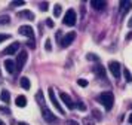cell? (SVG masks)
I'll use <instances>...</instances> for the list:
<instances>
[{
    "instance_id": "cell-12",
    "label": "cell",
    "mask_w": 132,
    "mask_h": 125,
    "mask_svg": "<svg viewBox=\"0 0 132 125\" xmlns=\"http://www.w3.org/2000/svg\"><path fill=\"white\" fill-rule=\"evenodd\" d=\"M90 6H92L95 11H102V9H105L107 3H105L104 0H90Z\"/></svg>"
},
{
    "instance_id": "cell-40",
    "label": "cell",
    "mask_w": 132,
    "mask_h": 125,
    "mask_svg": "<svg viewBox=\"0 0 132 125\" xmlns=\"http://www.w3.org/2000/svg\"><path fill=\"white\" fill-rule=\"evenodd\" d=\"M129 122H131V125H132V115L129 116Z\"/></svg>"
},
{
    "instance_id": "cell-3",
    "label": "cell",
    "mask_w": 132,
    "mask_h": 125,
    "mask_svg": "<svg viewBox=\"0 0 132 125\" xmlns=\"http://www.w3.org/2000/svg\"><path fill=\"white\" fill-rule=\"evenodd\" d=\"M42 115H43V119H45L48 124H56V122H58V118H56L54 113H52V110H49L46 106L42 107Z\"/></svg>"
},
{
    "instance_id": "cell-39",
    "label": "cell",
    "mask_w": 132,
    "mask_h": 125,
    "mask_svg": "<svg viewBox=\"0 0 132 125\" xmlns=\"http://www.w3.org/2000/svg\"><path fill=\"white\" fill-rule=\"evenodd\" d=\"M18 125H28V124H25V122H19Z\"/></svg>"
},
{
    "instance_id": "cell-29",
    "label": "cell",
    "mask_w": 132,
    "mask_h": 125,
    "mask_svg": "<svg viewBox=\"0 0 132 125\" xmlns=\"http://www.w3.org/2000/svg\"><path fill=\"white\" fill-rule=\"evenodd\" d=\"M77 83L80 85V86H82V88H85V86H88V80H86V79H79V80H77Z\"/></svg>"
},
{
    "instance_id": "cell-34",
    "label": "cell",
    "mask_w": 132,
    "mask_h": 125,
    "mask_svg": "<svg viewBox=\"0 0 132 125\" xmlns=\"http://www.w3.org/2000/svg\"><path fill=\"white\" fill-rule=\"evenodd\" d=\"M65 125H79V122H77V121H73V119H70V121H67V122H65Z\"/></svg>"
},
{
    "instance_id": "cell-28",
    "label": "cell",
    "mask_w": 132,
    "mask_h": 125,
    "mask_svg": "<svg viewBox=\"0 0 132 125\" xmlns=\"http://www.w3.org/2000/svg\"><path fill=\"white\" fill-rule=\"evenodd\" d=\"M27 46L31 48V49H34V48H36V42H34V39H30V40L27 42Z\"/></svg>"
},
{
    "instance_id": "cell-36",
    "label": "cell",
    "mask_w": 132,
    "mask_h": 125,
    "mask_svg": "<svg viewBox=\"0 0 132 125\" xmlns=\"http://www.w3.org/2000/svg\"><path fill=\"white\" fill-rule=\"evenodd\" d=\"M61 36H62V33H61V31H58V33H56V39L60 40V43H61Z\"/></svg>"
},
{
    "instance_id": "cell-24",
    "label": "cell",
    "mask_w": 132,
    "mask_h": 125,
    "mask_svg": "<svg viewBox=\"0 0 132 125\" xmlns=\"http://www.w3.org/2000/svg\"><path fill=\"white\" fill-rule=\"evenodd\" d=\"M24 5H25L24 0H16V2H12V3H11L12 8H16V6H24Z\"/></svg>"
},
{
    "instance_id": "cell-32",
    "label": "cell",
    "mask_w": 132,
    "mask_h": 125,
    "mask_svg": "<svg viewBox=\"0 0 132 125\" xmlns=\"http://www.w3.org/2000/svg\"><path fill=\"white\" fill-rule=\"evenodd\" d=\"M83 125H95V124H94V122H92L89 118H85V119H83Z\"/></svg>"
},
{
    "instance_id": "cell-16",
    "label": "cell",
    "mask_w": 132,
    "mask_h": 125,
    "mask_svg": "<svg viewBox=\"0 0 132 125\" xmlns=\"http://www.w3.org/2000/svg\"><path fill=\"white\" fill-rule=\"evenodd\" d=\"M15 103H16V106L18 107H25L27 106V98H25L24 95H18L16 100H15Z\"/></svg>"
},
{
    "instance_id": "cell-1",
    "label": "cell",
    "mask_w": 132,
    "mask_h": 125,
    "mask_svg": "<svg viewBox=\"0 0 132 125\" xmlns=\"http://www.w3.org/2000/svg\"><path fill=\"white\" fill-rule=\"evenodd\" d=\"M98 101L101 103L102 106L105 107V110H111V107H113V103H114V95L113 92H102V94L98 95Z\"/></svg>"
},
{
    "instance_id": "cell-9",
    "label": "cell",
    "mask_w": 132,
    "mask_h": 125,
    "mask_svg": "<svg viewBox=\"0 0 132 125\" xmlns=\"http://www.w3.org/2000/svg\"><path fill=\"white\" fill-rule=\"evenodd\" d=\"M19 49V42H13V43H11L9 46L3 51V55H13V54H16Z\"/></svg>"
},
{
    "instance_id": "cell-20",
    "label": "cell",
    "mask_w": 132,
    "mask_h": 125,
    "mask_svg": "<svg viewBox=\"0 0 132 125\" xmlns=\"http://www.w3.org/2000/svg\"><path fill=\"white\" fill-rule=\"evenodd\" d=\"M36 100H37V103H39V104H40L42 107L45 106V98H43V94L40 92V91H39V92L36 94Z\"/></svg>"
},
{
    "instance_id": "cell-21",
    "label": "cell",
    "mask_w": 132,
    "mask_h": 125,
    "mask_svg": "<svg viewBox=\"0 0 132 125\" xmlns=\"http://www.w3.org/2000/svg\"><path fill=\"white\" fill-rule=\"evenodd\" d=\"M61 11H62V6H61V5H55L54 6V17L58 18L61 15Z\"/></svg>"
},
{
    "instance_id": "cell-17",
    "label": "cell",
    "mask_w": 132,
    "mask_h": 125,
    "mask_svg": "<svg viewBox=\"0 0 132 125\" xmlns=\"http://www.w3.org/2000/svg\"><path fill=\"white\" fill-rule=\"evenodd\" d=\"M0 98H2L3 103H9V100H11V94H9V91L3 89V91L0 92Z\"/></svg>"
},
{
    "instance_id": "cell-27",
    "label": "cell",
    "mask_w": 132,
    "mask_h": 125,
    "mask_svg": "<svg viewBox=\"0 0 132 125\" xmlns=\"http://www.w3.org/2000/svg\"><path fill=\"white\" fill-rule=\"evenodd\" d=\"M11 37V34H6V33H0V43L2 42H5V40H7Z\"/></svg>"
},
{
    "instance_id": "cell-33",
    "label": "cell",
    "mask_w": 132,
    "mask_h": 125,
    "mask_svg": "<svg viewBox=\"0 0 132 125\" xmlns=\"http://www.w3.org/2000/svg\"><path fill=\"white\" fill-rule=\"evenodd\" d=\"M46 25H48L49 28H52V27H54V21H52L51 18H48V19H46Z\"/></svg>"
},
{
    "instance_id": "cell-14",
    "label": "cell",
    "mask_w": 132,
    "mask_h": 125,
    "mask_svg": "<svg viewBox=\"0 0 132 125\" xmlns=\"http://www.w3.org/2000/svg\"><path fill=\"white\" fill-rule=\"evenodd\" d=\"M94 73H95L100 79H105V69H104L101 64H96L95 67H94Z\"/></svg>"
},
{
    "instance_id": "cell-5",
    "label": "cell",
    "mask_w": 132,
    "mask_h": 125,
    "mask_svg": "<svg viewBox=\"0 0 132 125\" xmlns=\"http://www.w3.org/2000/svg\"><path fill=\"white\" fill-rule=\"evenodd\" d=\"M108 70L114 76V79H119L120 77V64L117 61H110L108 63Z\"/></svg>"
},
{
    "instance_id": "cell-2",
    "label": "cell",
    "mask_w": 132,
    "mask_h": 125,
    "mask_svg": "<svg viewBox=\"0 0 132 125\" xmlns=\"http://www.w3.org/2000/svg\"><path fill=\"white\" fill-rule=\"evenodd\" d=\"M76 21H77V13L74 12V9H68L64 19H62V24H65L68 27H73L76 24Z\"/></svg>"
},
{
    "instance_id": "cell-15",
    "label": "cell",
    "mask_w": 132,
    "mask_h": 125,
    "mask_svg": "<svg viewBox=\"0 0 132 125\" xmlns=\"http://www.w3.org/2000/svg\"><path fill=\"white\" fill-rule=\"evenodd\" d=\"M18 17L19 18H27V19H34V13H31L30 11H21V12H18Z\"/></svg>"
},
{
    "instance_id": "cell-41",
    "label": "cell",
    "mask_w": 132,
    "mask_h": 125,
    "mask_svg": "<svg viewBox=\"0 0 132 125\" xmlns=\"http://www.w3.org/2000/svg\"><path fill=\"white\" fill-rule=\"evenodd\" d=\"M0 125H5V122H3V121H2V119H0Z\"/></svg>"
},
{
    "instance_id": "cell-4",
    "label": "cell",
    "mask_w": 132,
    "mask_h": 125,
    "mask_svg": "<svg viewBox=\"0 0 132 125\" xmlns=\"http://www.w3.org/2000/svg\"><path fill=\"white\" fill-rule=\"evenodd\" d=\"M49 98H51V103L55 106V109L58 110V112L61 113V115H64V109L61 107V104H60V101H58V98H56V95H55V91H54V88H49Z\"/></svg>"
},
{
    "instance_id": "cell-26",
    "label": "cell",
    "mask_w": 132,
    "mask_h": 125,
    "mask_svg": "<svg viewBox=\"0 0 132 125\" xmlns=\"http://www.w3.org/2000/svg\"><path fill=\"white\" fill-rule=\"evenodd\" d=\"M45 49H46L48 52H51V51H52V43H51V40H49V39L45 42Z\"/></svg>"
},
{
    "instance_id": "cell-19",
    "label": "cell",
    "mask_w": 132,
    "mask_h": 125,
    "mask_svg": "<svg viewBox=\"0 0 132 125\" xmlns=\"http://www.w3.org/2000/svg\"><path fill=\"white\" fill-rule=\"evenodd\" d=\"M9 23H11L9 15H0V25H7Z\"/></svg>"
},
{
    "instance_id": "cell-25",
    "label": "cell",
    "mask_w": 132,
    "mask_h": 125,
    "mask_svg": "<svg viewBox=\"0 0 132 125\" xmlns=\"http://www.w3.org/2000/svg\"><path fill=\"white\" fill-rule=\"evenodd\" d=\"M76 107H77V109L80 110V112H85V110H86V106H85V103H82V101H77Z\"/></svg>"
},
{
    "instance_id": "cell-35",
    "label": "cell",
    "mask_w": 132,
    "mask_h": 125,
    "mask_svg": "<svg viewBox=\"0 0 132 125\" xmlns=\"http://www.w3.org/2000/svg\"><path fill=\"white\" fill-rule=\"evenodd\" d=\"M0 112L7 113V115H9V113H11V110H9V109H6V107H0Z\"/></svg>"
},
{
    "instance_id": "cell-30",
    "label": "cell",
    "mask_w": 132,
    "mask_h": 125,
    "mask_svg": "<svg viewBox=\"0 0 132 125\" xmlns=\"http://www.w3.org/2000/svg\"><path fill=\"white\" fill-rule=\"evenodd\" d=\"M48 3H46V2H43V3H40V5H39V8H40V9H42V11H48Z\"/></svg>"
},
{
    "instance_id": "cell-38",
    "label": "cell",
    "mask_w": 132,
    "mask_h": 125,
    "mask_svg": "<svg viewBox=\"0 0 132 125\" xmlns=\"http://www.w3.org/2000/svg\"><path fill=\"white\" fill-rule=\"evenodd\" d=\"M128 25H129V27H132V17L129 18V21H128Z\"/></svg>"
},
{
    "instance_id": "cell-11",
    "label": "cell",
    "mask_w": 132,
    "mask_h": 125,
    "mask_svg": "<svg viewBox=\"0 0 132 125\" xmlns=\"http://www.w3.org/2000/svg\"><path fill=\"white\" fill-rule=\"evenodd\" d=\"M5 69L9 75H13L15 71H16V64H15V61L13 60H6L5 61Z\"/></svg>"
},
{
    "instance_id": "cell-31",
    "label": "cell",
    "mask_w": 132,
    "mask_h": 125,
    "mask_svg": "<svg viewBox=\"0 0 132 125\" xmlns=\"http://www.w3.org/2000/svg\"><path fill=\"white\" fill-rule=\"evenodd\" d=\"M92 113H94V116H95V119H98V121H101V113H100V112H98V110H94V112H92Z\"/></svg>"
},
{
    "instance_id": "cell-18",
    "label": "cell",
    "mask_w": 132,
    "mask_h": 125,
    "mask_svg": "<svg viewBox=\"0 0 132 125\" xmlns=\"http://www.w3.org/2000/svg\"><path fill=\"white\" fill-rule=\"evenodd\" d=\"M19 82H21V86H22L24 89H30L31 88V83H30V79H28V77H21Z\"/></svg>"
},
{
    "instance_id": "cell-13",
    "label": "cell",
    "mask_w": 132,
    "mask_h": 125,
    "mask_svg": "<svg viewBox=\"0 0 132 125\" xmlns=\"http://www.w3.org/2000/svg\"><path fill=\"white\" fill-rule=\"evenodd\" d=\"M131 8H132V2H129V0H122L120 2V15L123 17L125 12H128Z\"/></svg>"
},
{
    "instance_id": "cell-10",
    "label": "cell",
    "mask_w": 132,
    "mask_h": 125,
    "mask_svg": "<svg viewBox=\"0 0 132 125\" xmlns=\"http://www.w3.org/2000/svg\"><path fill=\"white\" fill-rule=\"evenodd\" d=\"M60 97H61V100H62V103H64L68 109H74V103H73L71 97H70L68 94H65V92H61Z\"/></svg>"
},
{
    "instance_id": "cell-22",
    "label": "cell",
    "mask_w": 132,
    "mask_h": 125,
    "mask_svg": "<svg viewBox=\"0 0 132 125\" xmlns=\"http://www.w3.org/2000/svg\"><path fill=\"white\" fill-rule=\"evenodd\" d=\"M123 75H125V79L128 80V82H132V75H131V71L128 70V69L123 70Z\"/></svg>"
},
{
    "instance_id": "cell-8",
    "label": "cell",
    "mask_w": 132,
    "mask_h": 125,
    "mask_svg": "<svg viewBox=\"0 0 132 125\" xmlns=\"http://www.w3.org/2000/svg\"><path fill=\"white\" fill-rule=\"evenodd\" d=\"M74 39H76V33H74V31H71V33L65 34V36H64V39L61 40V46H62V48L70 46L73 42H74Z\"/></svg>"
},
{
    "instance_id": "cell-37",
    "label": "cell",
    "mask_w": 132,
    "mask_h": 125,
    "mask_svg": "<svg viewBox=\"0 0 132 125\" xmlns=\"http://www.w3.org/2000/svg\"><path fill=\"white\" fill-rule=\"evenodd\" d=\"M126 39H128V40H131V39H132V31H131L128 36H126Z\"/></svg>"
},
{
    "instance_id": "cell-7",
    "label": "cell",
    "mask_w": 132,
    "mask_h": 125,
    "mask_svg": "<svg viewBox=\"0 0 132 125\" xmlns=\"http://www.w3.org/2000/svg\"><path fill=\"white\" fill-rule=\"evenodd\" d=\"M18 33L28 39H34V30L31 28V25H21L18 28Z\"/></svg>"
},
{
    "instance_id": "cell-6",
    "label": "cell",
    "mask_w": 132,
    "mask_h": 125,
    "mask_svg": "<svg viewBox=\"0 0 132 125\" xmlns=\"http://www.w3.org/2000/svg\"><path fill=\"white\" fill-rule=\"evenodd\" d=\"M27 58H28L27 52H25V51H21V52H19V55H18V58H16V61H15V64H16V70H18V71L22 70L24 64L27 63Z\"/></svg>"
},
{
    "instance_id": "cell-23",
    "label": "cell",
    "mask_w": 132,
    "mask_h": 125,
    "mask_svg": "<svg viewBox=\"0 0 132 125\" xmlns=\"http://www.w3.org/2000/svg\"><path fill=\"white\" fill-rule=\"evenodd\" d=\"M86 60H89V61H98L100 57L95 55V54H88V55H86Z\"/></svg>"
}]
</instances>
